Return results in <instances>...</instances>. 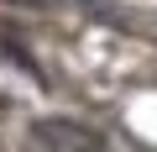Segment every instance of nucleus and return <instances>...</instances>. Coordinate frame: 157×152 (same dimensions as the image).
I'll list each match as a JSON object with an SVG mask.
<instances>
[{
	"label": "nucleus",
	"instance_id": "obj_1",
	"mask_svg": "<svg viewBox=\"0 0 157 152\" xmlns=\"http://www.w3.org/2000/svg\"><path fill=\"white\" fill-rule=\"evenodd\" d=\"M47 147H58V152H94V136H84L78 126H63V121H52V126H42L37 131Z\"/></svg>",
	"mask_w": 157,
	"mask_h": 152
}]
</instances>
